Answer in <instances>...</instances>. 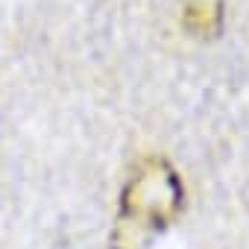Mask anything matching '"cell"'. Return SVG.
<instances>
[{
  "mask_svg": "<svg viewBox=\"0 0 249 249\" xmlns=\"http://www.w3.org/2000/svg\"><path fill=\"white\" fill-rule=\"evenodd\" d=\"M185 205V188L167 159L150 156L120 191L117 217L108 234V249H150L164 234Z\"/></svg>",
  "mask_w": 249,
  "mask_h": 249,
  "instance_id": "6da1fadb",
  "label": "cell"
},
{
  "mask_svg": "<svg viewBox=\"0 0 249 249\" xmlns=\"http://www.w3.org/2000/svg\"><path fill=\"white\" fill-rule=\"evenodd\" d=\"M220 21H223V6L220 0H191V6L185 12V24L188 30H194L196 36H208V33H217L220 30Z\"/></svg>",
  "mask_w": 249,
  "mask_h": 249,
  "instance_id": "7a4b0ae2",
  "label": "cell"
}]
</instances>
